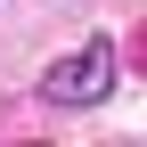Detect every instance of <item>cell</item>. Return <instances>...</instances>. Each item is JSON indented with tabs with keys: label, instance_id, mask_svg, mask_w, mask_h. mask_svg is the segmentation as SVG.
<instances>
[{
	"label": "cell",
	"instance_id": "1",
	"mask_svg": "<svg viewBox=\"0 0 147 147\" xmlns=\"http://www.w3.org/2000/svg\"><path fill=\"white\" fill-rule=\"evenodd\" d=\"M106 90H115V41L106 33H90L82 49H65V57L41 65V98L49 106H98Z\"/></svg>",
	"mask_w": 147,
	"mask_h": 147
}]
</instances>
